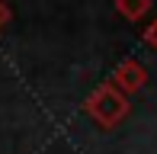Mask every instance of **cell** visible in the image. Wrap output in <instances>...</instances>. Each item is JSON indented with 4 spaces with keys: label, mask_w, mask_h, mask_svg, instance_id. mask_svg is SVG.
<instances>
[{
    "label": "cell",
    "mask_w": 157,
    "mask_h": 154,
    "mask_svg": "<svg viewBox=\"0 0 157 154\" xmlns=\"http://www.w3.org/2000/svg\"><path fill=\"white\" fill-rule=\"evenodd\" d=\"M83 109H87V116L93 119L99 129H116V125L128 116L132 103H128V96H122L116 87H109V83H99L93 93L87 96Z\"/></svg>",
    "instance_id": "1"
},
{
    "label": "cell",
    "mask_w": 157,
    "mask_h": 154,
    "mask_svg": "<svg viewBox=\"0 0 157 154\" xmlns=\"http://www.w3.org/2000/svg\"><path fill=\"white\" fill-rule=\"evenodd\" d=\"M144 83H147V67L141 64V61H135V58L119 61V64H116V71H112V77H109V87H116L122 96L138 93Z\"/></svg>",
    "instance_id": "2"
},
{
    "label": "cell",
    "mask_w": 157,
    "mask_h": 154,
    "mask_svg": "<svg viewBox=\"0 0 157 154\" xmlns=\"http://www.w3.org/2000/svg\"><path fill=\"white\" fill-rule=\"evenodd\" d=\"M154 0H116V10L122 13L128 23H138V19H144L147 13H151Z\"/></svg>",
    "instance_id": "3"
},
{
    "label": "cell",
    "mask_w": 157,
    "mask_h": 154,
    "mask_svg": "<svg viewBox=\"0 0 157 154\" xmlns=\"http://www.w3.org/2000/svg\"><path fill=\"white\" fill-rule=\"evenodd\" d=\"M144 42H147V45H151L154 52H157V19H154V23L144 29Z\"/></svg>",
    "instance_id": "4"
},
{
    "label": "cell",
    "mask_w": 157,
    "mask_h": 154,
    "mask_svg": "<svg viewBox=\"0 0 157 154\" xmlns=\"http://www.w3.org/2000/svg\"><path fill=\"white\" fill-rule=\"evenodd\" d=\"M6 23H10V10H6V6L3 3H0V29H3V26Z\"/></svg>",
    "instance_id": "5"
}]
</instances>
